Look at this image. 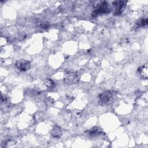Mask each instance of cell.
Returning a JSON list of instances; mask_svg holds the SVG:
<instances>
[{"mask_svg":"<svg viewBox=\"0 0 148 148\" xmlns=\"http://www.w3.org/2000/svg\"><path fill=\"white\" fill-rule=\"evenodd\" d=\"M137 24L140 26V27H145L147 25V18H142L140 20H139L138 23Z\"/></svg>","mask_w":148,"mask_h":148,"instance_id":"cell-10","label":"cell"},{"mask_svg":"<svg viewBox=\"0 0 148 148\" xmlns=\"http://www.w3.org/2000/svg\"><path fill=\"white\" fill-rule=\"evenodd\" d=\"M112 97V92L110 91H105L101 93L99 95V98L102 103H106L110 101Z\"/></svg>","mask_w":148,"mask_h":148,"instance_id":"cell-5","label":"cell"},{"mask_svg":"<svg viewBox=\"0 0 148 148\" xmlns=\"http://www.w3.org/2000/svg\"><path fill=\"white\" fill-rule=\"evenodd\" d=\"M125 3H126V2L124 1H113L112 4L114 7V14L116 15L121 14L124 10Z\"/></svg>","mask_w":148,"mask_h":148,"instance_id":"cell-3","label":"cell"},{"mask_svg":"<svg viewBox=\"0 0 148 148\" xmlns=\"http://www.w3.org/2000/svg\"><path fill=\"white\" fill-rule=\"evenodd\" d=\"M79 81V76L76 73H71L68 75L64 79V83L67 84H72Z\"/></svg>","mask_w":148,"mask_h":148,"instance_id":"cell-4","label":"cell"},{"mask_svg":"<svg viewBox=\"0 0 148 148\" xmlns=\"http://www.w3.org/2000/svg\"><path fill=\"white\" fill-rule=\"evenodd\" d=\"M110 11L109 5L107 1L99 2L92 13V16L97 17L102 14H108Z\"/></svg>","mask_w":148,"mask_h":148,"instance_id":"cell-1","label":"cell"},{"mask_svg":"<svg viewBox=\"0 0 148 148\" xmlns=\"http://www.w3.org/2000/svg\"><path fill=\"white\" fill-rule=\"evenodd\" d=\"M147 66H140V68H138V72L139 75V76L143 77H145L147 78Z\"/></svg>","mask_w":148,"mask_h":148,"instance_id":"cell-8","label":"cell"},{"mask_svg":"<svg viewBox=\"0 0 148 148\" xmlns=\"http://www.w3.org/2000/svg\"><path fill=\"white\" fill-rule=\"evenodd\" d=\"M16 66L21 71H26L30 68L31 64L29 61L26 60H18L15 62Z\"/></svg>","mask_w":148,"mask_h":148,"instance_id":"cell-2","label":"cell"},{"mask_svg":"<svg viewBox=\"0 0 148 148\" xmlns=\"http://www.w3.org/2000/svg\"><path fill=\"white\" fill-rule=\"evenodd\" d=\"M51 135L53 137L59 138L62 135V131L61 128L58 125H55L51 130Z\"/></svg>","mask_w":148,"mask_h":148,"instance_id":"cell-6","label":"cell"},{"mask_svg":"<svg viewBox=\"0 0 148 148\" xmlns=\"http://www.w3.org/2000/svg\"><path fill=\"white\" fill-rule=\"evenodd\" d=\"M88 135H90L92 136H94L101 134L102 133V131L98 127H94L88 130Z\"/></svg>","mask_w":148,"mask_h":148,"instance_id":"cell-7","label":"cell"},{"mask_svg":"<svg viewBox=\"0 0 148 148\" xmlns=\"http://www.w3.org/2000/svg\"><path fill=\"white\" fill-rule=\"evenodd\" d=\"M44 84L47 88H52L54 86V82L50 79H47L44 82Z\"/></svg>","mask_w":148,"mask_h":148,"instance_id":"cell-9","label":"cell"}]
</instances>
